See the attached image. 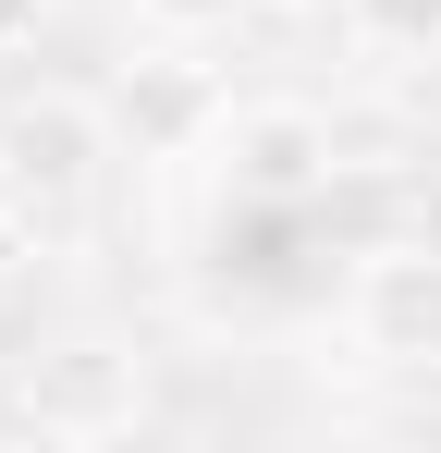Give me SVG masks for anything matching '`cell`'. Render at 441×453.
<instances>
[{
	"label": "cell",
	"mask_w": 441,
	"mask_h": 453,
	"mask_svg": "<svg viewBox=\"0 0 441 453\" xmlns=\"http://www.w3.org/2000/svg\"><path fill=\"white\" fill-rule=\"evenodd\" d=\"M111 159H123V123H111V98H86V86H25V98L0 111V196L37 221V245H74V233L98 221Z\"/></svg>",
	"instance_id": "cell-1"
},
{
	"label": "cell",
	"mask_w": 441,
	"mask_h": 453,
	"mask_svg": "<svg viewBox=\"0 0 441 453\" xmlns=\"http://www.w3.org/2000/svg\"><path fill=\"white\" fill-rule=\"evenodd\" d=\"M209 172L233 209H319L331 196V172H344V123L319 111V98H233L209 135Z\"/></svg>",
	"instance_id": "cell-2"
},
{
	"label": "cell",
	"mask_w": 441,
	"mask_h": 453,
	"mask_svg": "<svg viewBox=\"0 0 441 453\" xmlns=\"http://www.w3.org/2000/svg\"><path fill=\"white\" fill-rule=\"evenodd\" d=\"M0 429L62 441V453L135 441V429H147V356H123V343H62V356H37V368H12Z\"/></svg>",
	"instance_id": "cell-3"
},
{
	"label": "cell",
	"mask_w": 441,
	"mask_h": 453,
	"mask_svg": "<svg viewBox=\"0 0 441 453\" xmlns=\"http://www.w3.org/2000/svg\"><path fill=\"white\" fill-rule=\"evenodd\" d=\"M344 343L392 380L441 368V233H380L344 270Z\"/></svg>",
	"instance_id": "cell-4"
},
{
	"label": "cell",
	"mask_w": 441,
	"mask_h": 453,
	"mask_svg": "<svg viewBox=\"0 0 441 453\" xmlns=\"http://www.w3.org/2000/svg\"><path fill=\"white\" fill-rule=\"evenodd\" d=\"M98 98H111V123H123V159H209L220 111H233V86H220L209 62H184V50H135Z\"/></svg>",
	"instance_id": "cell-5"
},
{
	"label": "cell",
	"mask_w": 441,
	"mask_h": 453,
	"mask_svg": "<svg viewBox=\"0 0 441 453\" xmlns=\"http://www.w3.org/2000/svg\"><path fill=\"white\" fill-rule=\"evenodd\" d=\"M344 25H356L368 62H392V74H441V0H344Z\"/></svg>",
	"instance_id": "cell-6"
},
{
	"label": "cell",
	"mask_w": 441,
	"mask_h": 453,
	"mask_svg": "<svg viewBox=\"0 0 441 453\" xmlns=\"http://www.w3.org/2000/svg\"><path fill=\"white\" fill-rule=\"evenodd\" d=\"M37 257H50V245H37V221H25V209L0 196V306L25 295V270H37Z\"/></svg>",
	"instance_id": "cell-7"
},
{
	"label": "cell",
	"mask_w": 441,
	"mask_h": 453,
	"mask_svg": "<svg viewBox=\"0 0 441 453\" xmlns=\"http://www.w3.org/2000/svg\"><path fill=\"white\" fill-rule=\"evenodd\" d=\"M135 12L159 25V37H209V25H233L245 0H135Z\"/></svg>",
	"instance_id": "cell-8"
},
{
	"label": "cell",
	"mask_w": 441,
	"mask_h": 453,
	"mask_svg": "<svg viewBox=\"0 0 441 453\" xmlns=\"http://www.w3.org/2000/svg\"><path fill=\"white\" fill-rule=\"evenodd\" d=\"M37 25H50V0H0V62H12V50H37Z\"/></svg>",
	"instance_id": "cell-9"
},
{
	"label": "cell",
	"mask_w": 441,
	"mask_h": 453,
	"mask_svg": "<svg viewBox=\"0 0 441 453\" xmlns=\"http://www.w3.org/2000/svg\"><path fill=\"white\" fill-rule=\"evenodd\" d=\"M270 12H344V0H270Z\"/></svg>",
	"instance_id": "cell-10"
}]
</instances>
